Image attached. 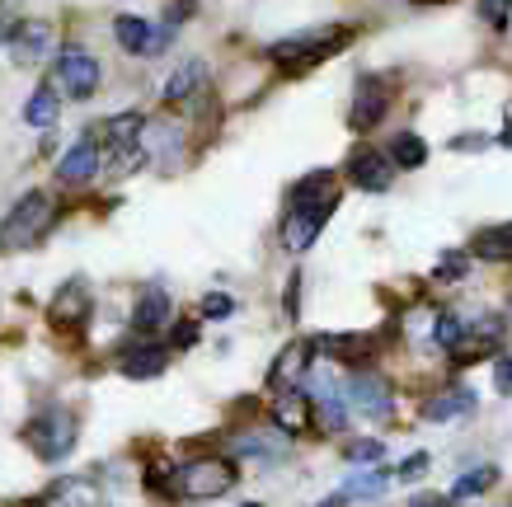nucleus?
Returning <instances> with one entry per match:
<instances>
[{
  "instance_id": "nucleus-1",
  "label": "nucleus",
  "mask_w": 512,
  "mask_h": 507,
  "mask_svg": "<svg viewBox=\"0 0 512 507\" xmlns=\"http://www.w3.org/2000/svg\"><path fill=\"white\" fill-rule=\"evenodd\" d=\"M339 207V179L320 169V174H306L301 184L292 188V198H287V216H282V245L292 249V254H306V249L320 240L325 231L329 212Z\"/></svg>"
},
{
  "instance_id": "nucleus-2",
  "label": "nucleus",
  "mask_w": 512,
  "mask_h": 507,
  "mask_svg": "<svg viewBox=\"0 0 512 507\" xmlns=\"http://www.w3.org/2000/svg\"><path fill=\"white\" fill-rule=\"evenodd\" d=\"M343 47H348V29H343V24H329V29H306V33L282 38V43L268 47V57H273L282 71L301 76V71H311V66L329 62V57H334V52H343Z\"/></svg>"
},
{
  "instance_id": "nucleus-3",
  "label": "nucleus",
  "mask_w": 512,
  "mask_h": 507,
  "mask_svg": "<svg viewBox=\"0 0 512 507\" xmlns=\"http://www.w3.org/2000/svg\"><path fill=\"white\" fill-rule=\"evenodd\" d=\"M52 221H57L52 198H47V193H24L15 212L0 221V249H33L52 231Z\"/></svg>"
},
{
  "instance_id": "nucleus-4",
  "label": "nucleus",
  "mask_w": 512,
  "mask_h": 507,
  "mask_svg": "<svg viewBox=\"0 0 512 507\" xmlns=\"http://www.w3.org/2000/svg\"><path fill=\"white\" fill-rule=\"evenodd\" d=\"M76 437H80V423H76L71 409H62V404H52V409H43V414H33L29 428H24V442L33 446L38 461H62V456H71Z\"/></svg>"
},
{
  "instance_id": "nucleus-5",
  "label": "nucleus",
  "mask_w": 512,
  "mask_h": 507,
  "mask_svg": "<svg viewBox=\"0 0 512 507\" xmlns=\"http://www.w3.org/2000/svg\"><path fill=\"white\" fill-rule=\"evenodd\" d=\"M235 489V461L226 456H193L179 465V493L184 498H221Z\"/></svg>"
},
{
  "instance_id": "nucleus-6",
  "label": "nucleus",
  "mask_w": 512,
  "mask_h": 507,
  "mask_svg": "<svg viewBox=\"0 0 512 507\" xmlns=\"http://www.w3.org/2000/svg\"><path fill=\"white\" fill-rule=\"evenodd\" d=\"M343 400L353 404L357 414H367V418H376V423H386L390 414H395V390H390L376 371H367V367H353L348 371V381H343Z\"/></svg>"
},
{
  "instance_id": "nucleus-7",
  "label": "nucleus",
  "mask_w": 512,
  "mask_h": 507,
  "mask_svg": "<svg viewBox=\"0 0 512 507\" xmlns=\"http://www.w3.org/2000/svg\"><path fill=\"white\" fill-rule=\"evenodd\" d=\"M52 71H57V90L71 94V99H90L99 90V62H94L85 47H62Z\"/></svg>"
},
{
  "instance_id": "nucleus-8",
  "label": "nucleus",
  "mask_w": 512,
  "mask_h": 507,
  "mask_svg": "<svg viewBox=\"0 0 512 507\" xmlns=\"http://www.w3.org/2000/svg\"><path fill=\"white\" fill-rule=\"evenodd\" d=\"M390 80L376 76V71H367V76H357V90H353V113H348V123L357 127V132H372L381 118H386L390 108Z\"/></svg>"
},
{
  "instance_id": "nucleus-9",
  "label": "nucleus",
  "mask_w": 512,
  "mask_h": 507,
  "mask_svg": "<svg viewBox=\"0 0 512 507\" xmlns=\"http://www.w3.org/2000/svg\"><path fill=\"white\" fill-rule=\"evenodd\" d=\"M113 38H118V47L132 52V57H156V52H165V43H170V29H156V24H146V19H137V15H118L113 19Z\"/></svg>"
},
{
  "instance_id": "nucleus-10",
  "label": "nucleus",
  "mask_w": 512,
  "mask_h": 507,
  "mask_svg": "<svg viewBox=\"0 0 512 507\" xmlns=\"http://www.w3.org/2000/svg\"><path fill=\"white\" fill-rule=\"evenodd\" d=\"M90 310H94L90 282H85V277H71L62 292L52 296V310H47V320L57 324V329H80V324L90 320Z\"/></svg>"
},
{
  "instance_id": "nucleus-11",
  "label": "nucleus",
  "mask_w": 512,
  "mask_h": 507,
  "mask_svg": "<svg viewBox=\"0 0 512 507\" xmlns=\"http://www.w3.org/2000/svg\"><path fill=\"white\" fill-rule=\"evenodd\" d=\"M348 179H353L362 193H386L395 184V165H390V155L372 151V146H357L348 155Z\"/></svg>"
},
{
  "instance_id": "nucleus-12",
  "label": "nucleus",
  "mask_w": 512,
  "mask_h": 507,
  "mask_svg": "<svg viewBox=\"0 0 512 507\" xmlns=\"http://www.w3.org/2000/svg\"><path fill=\"white\" fill-rule=\"evenodd\" d=\"M311 409H315V423L320 432H343L348 428V400H343V390L329 376H311Z\"/></svg>"
},
{
  "instance_id": "nucleus-13",
  "label": "nucleus",
  "mask_w": 512,
  "mask_h": 507,
  "mask_svg": "<svg viewBox=\"0 0 512 507\" xmlns=\"http://www.w3.org/2000/svg\"><path fill=\"white\" fill-rule=\"evenodd\" d=\"M47 52H52V29H47L43 19H19L15 29H10V57L19 66L43 62Z\"/></svg>"
},
{
  "instance_id": "nucleus-14",
  "label": "nucleus",
  "mask_w": 512,
  "mask_h": 507,
  "mask_svg": "<svg viewBox=\"0 0 512 507\" xmlns=\"http://www.w3.org/2000/svg\"><path fill=\"white\" fill-rule=\"evenodd\" d=\"M165 367H170V348L165 343H127L123 357H118V371L127 381H151Z\"/></svg>"
},
{
  "instance_id": "nucleus-15",
  "label": "nucleus",
  "mask_w": 512,
  "mask_h": 507,
  "mask_svg": "<svg viewBox=\"0 0 512 507\" xmlns=\"http://www.w3.org/2000/svg\"><path fill=\"white\" fill-rule=\"evenodd\" d=\"M311 357H315V338H296V343H287L282 357L273 362V371H268V381L278 385V390H296V381L311 371Z\"/></svg>"
},
{
  "instance_id": "nucleus-16",
  "label": "nucleus",
  "mask_w": 512,
  "mask_h": 507,
  "mask_svg": "<svg viewBox=\"0 0 512 507\" xmlns=\"http://www.w3.org/2000/svg\"><path fill=\"white\" fill-rule=\"evenodd\" d=\"M99 165H104V155H99V146H94L90 137H85L57 160V179H62V184H90L94 174H99Z\"/></svg>"
},
{
  "instance_id": "nucleus-17",
  "label": "nucleus",
  "mask_w": 512,
  "mask_h": 507,
  "mask_svg": "<svg viewBox=\"0 0 512 507\" xmlns=\"http://www.w3.org/2000/svg\"><path fill=\"white\" fill-rule=\"evenodd\" d=\"M315 353H329L348 362V367H362V362H372L376 357V338L372 334H325L315 338Z\"/></svg>"
},
{
  "instance_id": "nucleus-18",
  "label": "nucleus",
  "mask_w": 512,
  "mask_h": 507,
  "mask_svg": "<svg viewBox=\"0 0 512 507\" xmlns=\"http://www.w3.org/2000/svg\"><path fill=\"white\" fill-rule=\"evenodd\" d=\"M170 310H174L170 292H165V287H151V292H141V301L132 306V329H137V334H156V329L170 324Z\"/></svg>"
},
{
  "instance_id": "nucleus-19",
  "label": "nucleus",
  "mask_w": 512,
  "mask_h": 507,
  "mask_svg": "<svg viewBox=\"0 0 512 507\" xmlns=\"http://www.w3.org/2000/svg\"><path fill=\"white\" fill-rule=\"evenodd\" d=\"M43 507H104V498H99V489H94L90 479H57L52 489L43 493Z\"/></svg>"
},
{
  "instance_id": "nucleus-20",
  "label": "nucleus",
  "mask_w": 512,
  "mask_h": 507,
  "mask_svg": "<svg viewBox=\"0 0 512 507\" xmlns=\"http://www.w3.org/2000/svg\"><path fill=\"white\" fill-rule=\"evenodd\" d=\"M461 414H475V390H466V385H451V390H442V395H433V400L423 404L428 423H451V418H461Z\"/></svg>"
},
{
  "instance_id": "nucleus-21",
  "label": "nucleus",
  "mask_w": 512,
  "mask_h": 507,
  "mask_svg": "<svg viewBox=\"0 0 512 507\" xmlns=\"http://www.w3.org/2000/svg\"><path fill=\"white\" fill-rule=\"evenodd\" d=\"M311 400L301 395V390H278V404H273V423L282 432H306L311 428Z\"/></svg>"
},
{
  "instance_id": "nucleus-22",
  "label": "nucleus",
  "mask_w": 512,
  "mask_h": 507,
  "mask_svg": "<svg viewBox=\"0 0 512 507\" xmlns=\"http://www.w3.org/2000/svg\"><path fill=\"white\" fill-rule=\"evenodd\" d=\"M470 254L475 259H489V263H512V221L508 226H489L470 240Z\"/></svg>"
},
{
  "instance_id": "nucleus-23",
  "label": "nucleus",
  "mask_w": 512,
  "mask_h": 507,
  "mask_svg": "<svg viewBox=\"0 0 512 507\" xmlns=\"http://www.w3.org/2000/svg\"><path fill=\"white\" fill-rule=\"evenodd\" d=\"M141 132H146V118H141V113H118V118L104 123L109 151H132V146H141Z\"/></svg>"
},
{
  "instance_id": "nucleus-24",
  "label": "nucleus",
  "mask_w": 512,
  "mask_h": 507,
  "mask_svg": "<svg viewBox=\"0 0 512 507\" xmlns=\"http://www.w3.org/2000/svg\"><path fill=\"white\" fill-rule=\"evenodd\" d=\"M282 451H287V442H282L278 432H240V437H235V456L273 461V456H282Z\"/></svg>"
},
{
  "instance_id": "nucleus-25",
  "label": "nucleus",
  "mask_w": 512,
  "mask_h": 507,
  "mask_svg": "<svg viewBox=\"0 0 512 507\" xmlns=\"http://www.w3.org/2000/svg\"><path fill=\"white\" fill-rule=\"evenodd\" d=\"M202 80H207V62H184L170 80H165V99H170V104H184Z\"/></svg>"
},
{
  "instance_id": "nucleus-26",
  "label": "nucleus",
  "mask_w": 512,
  "mask_h": 507,
  "mask_svg": "<svg viewBox=\"0 0 512 507\" xmlns=\"http://www.w3.org/2000/svg\"><path fill=\"white\" fill-rule=\"evenodd\" d=\"M423 160H428V146H423V137H414V132H400V137L390 141V165H395V169H423Z\"/></svg>"
},
{
  "instance_id": "nucleus-27",
  "label": "nucleus",
  "mask_w": 512,
  "mask_h": 507,
  "mask_svg": "<svg viewBox=\"0 0 512 507\" xmlns=\"http://www.w3.org/2000/svg\"><path fill=\"white\" fill-rule=\"evenodd\" d=\"M57 113H62V104H57V85H43V90H33L29 108H24V123L52 127L57 123Z\"/></svg>"
},
{
  "instance_id": "nucleus-28",
  "label": "nucleus",
  "mask_w": 512,
  "mask_h": 507,
  "mask_svg": "<svg viewBox=\"0 0 512 507\" xmlns=\"http://www.w3.org/2000/svg\"><path fill=\"white\" fill-rule=\"evenodd\" d=\"M461 338H466V320L461 315H451V310H442L433 324V343L437 348H447V353H456L461 348Z\"/></svg>"
},
{
  "instance_id": "nucleus-29",
  "label": "nucleus",
  "mask_w": 512,
  "mask_h": 507,
  "mask_svg": "<svg viewBox=\"0 0 512 507\" xmlns=\"http://www.w3.org/2000/svg\"><path fill=\"white\" fill-rule=\"evenodd\" d=\"M494 484H498V470H494V465H480V470H470V475L456 479V489H451V498H475V493L494 489Z\"/></svg>"
},
{
  "instance_id": "nucleus-30",
  "label": "nucleus",
  "mask_w": 512,
  "mask_h": 507,
  "mask_svg": "<svg viewBox=\"0 0 512 507\" xmlns=\"http://www.w3.org/2000/svg\"><path fill=\"white\" fill-rule=\"evenodd\" d=\"M475 10H480V19L489 24V29H508V19H512V0H475Z\"/></svg>"
},
{
  "instance_id": "nucleus-31",
  "label": "nucleus",
  "mask_w": 512,
  "mask_h": 507,
  "mask_svg": "<svg viewBox=\"0 0 512 507\" xmlns=\"http://www.w3.org/2000/svg\"><path fill=\"white\" fill-rule=\"evenodd\" d=\"M381 456H386V446L376 442V437H362V442L348 446V461H353V465H376Z\"/></svg>"
},
{
  "instance_id": "nucleus-32",
  "label": "nucleus",
  "mask_w": 512,
  "mask_h": 507,
  "mask_svg": "<svg viewBox=\"0 0 512 507\" xmlns=\"http://www.w3.org/2000/svg\"><path fill=\"white\" fill-rule=\"evenodd\" d=\"M470 273V254H442L437 263V282H461Z\"/></svg>"
},
{
  "instance_id": "nucleus-33",
  "label": "nucleus",
  "mask_w": 512,
  "mask_h": 507,
  "mask_svg": "<svg viewBox=\"0 0 512 507\" xmlns=\"http://www.w3.org/2000/svg\"><path fill=\"white\" fill-rule=\"evenodd\" d=\"M231 310H235V301H231V296H226V292L202 296V315H207V320H226Z\"/></svg>"
},
{
  "instance_id": "nucleus-34",
  "label": "nucleus",
  "mask_w": 512,
  "mask_h": 507,
  "mask_svg": "<svg viewBox=\"0 0 512 507\" xmlns=\"http://www.w3.org/2000/svg\"><path fill=\"white\" fill-rule=\"evenodd\" d=\"M381 489H386V470H376V475H367V479H357L353 489H348V498H353V493H357V498H376Z\"/></svg>"
},
{
  "instance_id": "nucleus-35",
  "label": "nucleus",
  "mask_w": 512,
  "mask_h": 507,
  "mask_svg": "<svg viewBox=\"0 0 512 507\" xmlns=\"http://www.w3.org/2000/svg\"><path fill=\"white\" fill-rule=\"evenodd\" d=\"M193 10H198V0H174V5H170V10H165V29H179V24H184V19L188 15H193Z\"/></svg>"
},
{
  "instance_id": "nucleus-36",
  "label": "nucleus",
  "mask_w": 512,
  "mask_h": 507,
  "mask_svg": "<svg viewBox=\"0 0 512 507\" xmlns=\"http://www.w3.org/2000/svg\"><path fill=\"white\" fill-rule=\"evenodd\" d=\"M423 470H428V451H414V456H409V461L395 470V479H419Z\"/></svg>"
},
{
  "instance_id": "nucleus-37",
  "label": "nucleus",
  "mask_w": 512,
  "mask_h": 507,
  "mask_svg": "<svg viewBox=\"0 0 512 507\" xmlns=\"http://www.w3.org/2000/svg\"><path fill=\"white\" fill-rule=\"evenodd\" d=\"M193 343H198V324L179 320V324H174V348H193Z\"/></svg>"
},
{
  "instance_id": "nucleus-38",
  "label": "nucleus",
  "mask_w": 512,
  "mask_h": 507,
  "mask_svg": "<svg viewBox=\"0 0 512 507\" xmlns=\"http://www.w3.org/2000/svg\"><path fill=\"white\" fill-rule=\"evenodd\" d=\"M494 385H498V395H512V353H508V357H498Z\"/></svg>"
},
{
  "instance_id": "nucleus-39",
  "label": "nucleus",
  "mask_w": 512,
  "mask_h": 507,
  "mask_svg": "<svg viewBox=\"0 0 512 507\" xmlns=\"http://www.w3.org/2000/svg\"><path fill=\"white\" fill-rule=\"evenodd\" d=\"M484 141H489L484 132H470V137H456V151H480Z\"/></svg>"
},
{
  "instance_id": "nucleus-40",
  "label": "nucleus",
  "mask_w": 512,
  "mask_h": 507,
  "mask_svg": "<svg viewBox=\"0 0 512 507\" xmlns=\"http://www.w3.org/2000/svg\"><path fill=\"white\" fill-rule=\"evenodd\" d=\"M315 507H348V493H329L325 503H315Z\"/></svg>"
},
{
  "instance_id": "nucleus-41",
  "label": "nucleus",
  "mask_w": 512,
  "mask_h": 507,
  "mask_svg": "<svg viewBox=\"0 0 512 507\" xmlns=\"http://www.w3.org/2000/svg\"><path fill=\"white\" fill-rule=\"evenodd\" d=\"M498 146H512V113L503 118V132H498Z\"/></svg>"
},
{
  "instance_id": "nucleus-42",
  "label": "nucleus",
  "mask_w": 512,
  "mask_h": 507,
  "mask_svg": "<svg viewBox=\"0 0 512 507\" xmlns=\"http://www.w3.org/2000/svg\"><path fill=\"white\" fill-rule=\"evenodd\" d=\"M508 315H512V296H508Z\"/></svg>"
},
{
  "instance_id": "nucleus-43",
  "label": "nucleus",
  "mask_w": 512,
  "mask_h": 507,
  "mask_svg": "<svg viewBox=\"0 0 512 507\" xmlns=\"http://www.w3.org/2000/svg\"><path fill=\"white\" fill-rule=\"evenodd\" d=\"M245 507H259V503H245Z\"/></svg>"
}]
</instances>
